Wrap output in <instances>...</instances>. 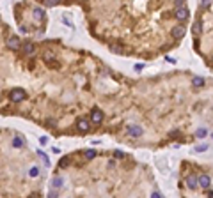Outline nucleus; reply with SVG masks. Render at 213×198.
Returning a JSON list of instances; mask_svg holds the SVG:
<instances>
[{
	"label": "nucleus",
	"instance_id": "obj_1",
	"mask_svg": "<svg viewBox=\"0 0 213 198\" xmlns=\"http://www.w3.org/2000/svg\"><path fill=\"white\" fill-rule=\"evenodd\" d=\"M174 16H176L178 19H187V18L190 16V12H188V9L185 7V4H183V2H180V4H178V7H176V11H174Z\"/></svg>",
	"mask_w": 213,
	"mask_h": 198
},
{
	"label": "nucleus",
	"instance_id": "obj_2",
	"mask_svg": "<svg viewBox=\"0 0 213 198\" xmlns=\"http://www.w3.org/2000/svg\"><path fill=\"white\" fill-rule=\"evenodd\" d=\"M9 97H11L12 103H21L25 99V90L23 89H12L11 94H9Z\"/></svg>",
	"mask_w": 213,
	"mask_h": 198
},
{
	"label": "nucleus",
	"instance_id": "obj_3",
	"mask_svg": "<svg viewBox=\"0 0 213 198\" xmlns=\"http://www.w3.org/2000/svg\"><path fill=\"white\" fill-rule=\"evenodd\" d=\"M203 188V189H212V177L210 175H206V174H203V175H199L197 177V188Z\"/></svg>",
	"mask_w": 213,
	"mask_h": 198
},
{
	"label": "nucleus",
	"instance_id": "obj_4",
	"mask_svg": "<svg viewBox=\"0 0 213 198\" xmlns=\"http://www.w3.org/2000/svg\"><path fill=\"white\" fill-rule=\"evenodd\" d=\"M20 46H21V41H20L18 35H11V37L7 39V48H11V50H18Z\"/></svg>",
	"mask_w": 213,
	"mask_h": 198
},
{
	"label": "nucleus",
	"instance_id": "obj_5",
	"mask_svg": "<svg viewBox=\"0 0 213 198\" xmlns=\"http://www.w3.org/2000/svg\"><path fill=\"white\" fill-rule=\"evenodd\" d=\"M91 120H92V124H101L103 122V112L98 110V108H94L92 113H91Z\"/></svg>",
	"mask_w": 213,
	"mask_h": 198
},
{
	"label": "nucleus",
	"instance_id": "obj_6",
	"mask_svg": "<svg viewBox=\"0 0 213 198\" xmlns=\"http://www.w3.org/2000/svg\"><path fill=\"white\" fill-rule=\"evenodd\" d=\"M142 133H144V131H142L140 126H130V127H128V135H130V136H135V138H137V136H140Z\"/></svg>",
	"mask_w": 213,
	"mask_h": 198
},
{
	"label": "nucleus",
	"instance_id": "obj_7",
	"mask_svg": "<svg viewBox=\"0 0 213 198\" xmlns=\"http://www.w3.org/2000/svg\"><path fill=\"white\" fill-rule=\"evenodd\" d=\"M76 127H78L80 131H89V129H91V124H89V120H85V119H78Z\"/></svg>",
	"mask_w": 213,
	"mask_h": 198
},
{
	"label": "nucleus",
	"instance_id": "obj_8",
	"mask_svg": "<svg viewBox=\"0 0 213 198\" xmlns=\"http://www.w3.org/2000/svg\"><path fill=\"white\" fill-rule=\"evenodd\" d=\"M183 35H185V27L178 25V27H174V28H172V37L180 39V37H183Z\"/></svg>",
	"mask_w": 213,
	"mask_h": 198
},
{
	"label": "nucleus",
	"instance_id": "obj_9",
	"mask_svg": "<svg viewBox=\"0 0 213 198\" xmlns=\"http://www.w3.org/2000/svg\"><path fill=\"white\" fill-rule=\"evenodd\" d=\"M204 83H206V80L201 78V76H194V78H192V87H196V89L204 87Z\"/></svg>",
	"mask_w": 213,
	"mask_h": 198
},
{
	"label": "nucleus",
	"instance_id": "obj_10",
	"mask_svg": "<svg viewBox=\"0 0 213 198\" xmlns=\"http://www.w3.org/2000/svg\"><path fill=\"white\" fill-rule=\"evenodd\" d=\"M185 182H187V188H190V189H196V188H197V177H196V175H188Z\"/></svg>",
	"mask_w": 213,
	"mask_h": 198
},
{
	"label": "nucleus",
	"instance_id": "obj_11",
	"mask_svg": "<svg viewBox=\"0 0 213 198\" xmlns=\"http://www.w3.org/2000/svg\"><path fill=\"white\" fill-rule=\"evenodd\" d=\"M64 186V179L62 177H53V181H52V188L53 189H60Z\"/></svg>",
	"mask_w": 213,
	"mask_h": 198
},
{
	"label": "nucleus",
	"instance_id": "obj_12",
	"mask_svg": "<svg viewBox=\"0 0 213 198\" xmlns=\"http://www.w3.org/2000/svg\"><path fill=\"white\" fill-rule=\"evenodd\" d=\"M34 18L39 19V21H43V19H44V11H43L41 7H36V9H34Z\"/></svg>",
	"mask_w": 213,
	"mask_h": 198
},
{
	"label": "nucleus",
	"instance_id": "obj_13",
	"mask_svg": "<svg viewBox=\"0 0 213 198\" xmlns=\"http://www.w3.org/2000/svg\"><path fill=\"white\" fill-rule=\"evenodd\" d=\"M23 53L25 55H32L34 53V44L32 42H23Z\"/></svg>",
	"mask_w": 213,
	"mask_h": 198
},
{
	"label": "nucleus",
	"instance_id": "obj_14",
	"mask_svg": "<svg viewBox=\"0 0 213 198\" xmlns=\"http://www.w3.org/2000/svg\"><path fill=\"white\" fill-rule=\"evenodd\" d=\"M192 30H194V34H201V32H203V21H201V19H197V21L194 23Z\"/></svg>",
	"mask_w": 213,
	"mask_h": 198
},
{
	"label": "nucleus",
	"instance_id": "obj_15",
	"mask_svg": "<svg viewBox=\"0 0 213 198\" xmlns=\"http://www.w3.org/2000/svg\"><path fill=\"white\" fill-rule=\"evenodd\" d=\"M208 133H210V131H208L206 127H199V129L196 131V136H197V138H206Z\"/></svg>",
	"mask_w": 213,
	"mask_h": 198
},
{
	"label": "nucleus",
	"instance_id": "obj_16",
	"mask_svg": "<svg viewBox=\"0 0 213 198\" xmlns=\"http://www.w3.org/2000/svg\"><path fill=\"white\" fill-rule=\"evenodd\" d=\"M208 149H210V143H201V145H196V147H194L196 152H204V150H208Z\"/></svg>",
	"mask_w": 213,
	"mask_h": 198
},
{
	"label": "nucleus",
	"instance_id": "obj_17",
	"mask_svg": "<svg viewBox=\"0 0 213 198\" xmlns=\"http://www.w3.org/2000/svg\"><path fill=\"white\" fill-rule=\"evenodd\" d=\"M84 156H85V159H92V158L96 156V150H94V149H85V150H84Z\"/></svg>",
	"mask_w": 213,
	"mask_h": 198
},
{
	"label": "nucleus",
	"instance_id": "obj_18",
	"mask_svg": "<svg viewBox=\"0 0 213 198\" xmlns=\"http://www.w3.org/2000/svg\"><path fill=\"white\" fill-rule=\"evenodd\" d=\"M12 145H14L16 149H20V147H23V145H25V142H23V138H20V136H16V138L12 140Z\"/></svg>",
	"mask_w": 213,
	"mask_h": 198
},
{
	"label": "nucleus",
	"instance_id": "obj_19",
	"mask_svg": "<svg viewBox=\"0 0 213 198\" xmlns=\"http://www.w3.org/2000/svg\"><path fill=\"white\" fill-rule=\"evenodd\" d=\"M37 154H39V158H41V159H43V163H44V165H46V166H50V159H48V158H46V154H44V152H43V150H37Z\"/></svg>",
	"mask_w": 213,
	"mask_h": 198
},
{
	"label": "nucleus",
	"instance_id": "obj_20",
	"mask_svg": "<svg viewBox=\"0 0 213 198\" xmlns=\"http://www.w3.org/2000/svg\"><path fill=\"white\" fill-rule=\"evenodd\" d=\"M28 175H30V177H37V175H39V168H37V166H32L30 172H28Z\"/></svg>",
	"mask_w": 213,
	"mask_h": 198
},
{
	"label": "nucleus",
	"instance_id": "obj_21",
	"mask_svg": "<svg viewBox=\"0 0 213 198\" xmlns=\"http://www.w3.org/2000/svg\"><path fill=\"white\" fill-rule=\"evenodd\" d=\"M57 197H59V189H52L48 193V198H57Z\"/></svg>",
	"mask_w": 213,
	"mask_h": 198
},
{
	"label": "nucleus",
	"instance_id": "obj_22",
	"mask_svg": "<svg viewBox=\"0 0 213 198\" xmlns=\"http://www.w3.org/2000/svg\"><path fill=\"white\" fill-rule=\"evenodd\" d=\"M53 57H55V55H53V53H52V51H46V53H44V58H46V60H48V62H50V60H52V58H53Z\"/></svg>",
	"mask_w": 213,
	"mask_h": 198
},
{
	"label": "nucleus",
	"instance_id": "obj_23",
	"mask_svg": "<svg viewBox=\"0 0 213 198\" xmlns=\"http://www.w3.org/2000/svg\"><path fill=\"white\" fill-rule=\"evenodd\" d=\"M68 163H69V161H68V158H62L59 165H60V168H64V166H68Z\"/></svg>",
	"mask_w": 213,
	"mask_h": 198
},
{
	"label": "nucleus",
	"instance_id": "obj_24",
	"mask_svg": "<svg viewBox=\"0 0 213 198\" xmlns=\"http://www.w3.org/2000/svg\"><path fill=\"white\" fill-rule=\"evenodd\" d=\"M57 2L55 0H44V5H55Z\"/></svg>",
	"mask_w": 213,
	"mask_h": 198
},
{
	"label": "nucleus",
	"instance_id": "obj_25",
	"mask_svg": "<svg viewBox=\"0 0 213 198\" xmlns=\"http://www.w3.org/2000/svg\"><path fill=\"white\" fill-rule=\"evenodd\" d=\"M39 142H41L43 145H46V142H48V138H46V136H41V140H39Z\"/></svg>",
	"mask_w": 213,
	"mask_h": 198
},
{
	"label": "nucleus",
	"instance_id": "obj_26",
	"mask_svg": "<svg viewBox=\"0 0 213 198\" xmlns=\"http://www.w3.org/2000/svg\"><path fill=\"white\" fill-rule=\"evenodd\" d=\"M151 198H162V195H160V193H158V191H155V193H153V195H151Z\"/></svg>",
	"mask_w": 213,
	"mask_h": 198
},
{
	"label": "nucleus",
	"instance_id": "obj_27",
	"mask_svg": "<svg viewBox=\"0 0 213 198\" xmlns=\"http://www.w3.org/2000/svg\"><path fill=\"white\" fill-rule=\"evenodd\" d=\"M165 58H167V62H171V64H174V62H176V58H172V57H165Z\"/></svg>",
	"mask_w": 213,
	"mask_h": 198
},
{
	"label": "nucleus",
	"instance_id": "obj_28",
	"mask_svg": "<svg viewBox=\"0 0 213 198\" xmlns=\"http://www.w3.org/2000/svg\"><path fill=\"white\" fill-rule=\"evenodd\" d=\"M142 67H144V66H142V64H137V66H135V71H140V69H142Z\"/></svg>",
	"mask_w": 213,
	"mask_h": 198
}]
</instances>
